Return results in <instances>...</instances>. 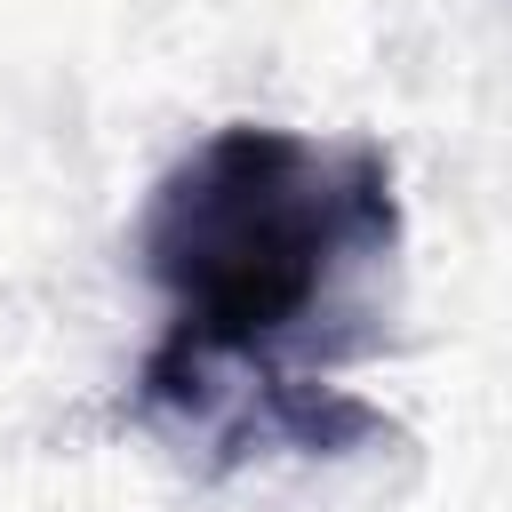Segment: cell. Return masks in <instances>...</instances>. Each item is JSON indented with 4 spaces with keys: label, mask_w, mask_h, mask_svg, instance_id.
<instances>
[{
    "label": "cell",
    "mask_w": 512,
    "mask_h": 512,
    "mask_svg": "<svg viewBox=\"0 0 512 512\" xmlns=\"http://www.w3.org/2000/svg\"><path fill=\"white\" fill-rule=\"evenodd\" d=\"M400 256V184L376 136L272 120L208 128L144 200L136 264L168 304L136 368V416L208 472L256 456H360L392 416L328 384L376 344V280Z\"/></svg>",
    "instance_id": "obj_1"
}]
</instances>
